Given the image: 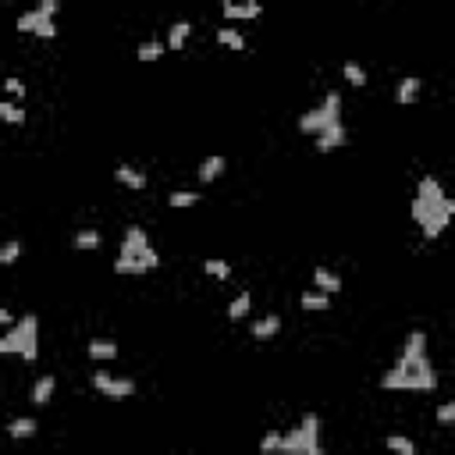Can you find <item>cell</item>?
Returning <instances> with one entry per match:
<instances>
[{
  "mask_svg": "<svg viewBox=\"0 0 455 455\" xmlns=\"http://www.w3.org/2000/svg\"><path fill=\"white\" fill-rule=\"evenodd\" d=\"M85 356L89 359H97V363H104V359H117V342H110V338H93L85 345Z\"/></svg>",
  "mask_w": 455,
  "mask_h": 455,
  "instance_id": "18",
  "label": "cell"
},
{
  "mask_svg": "<svg viewBox=\"0 0 455 455\" xmlns=\"http://www.w3.org/2000/svg\"><path fill=\"white\" fill-rule=\"evenodd\" d=\"M214 36H217V43H221V47H231V50H246V36H242L238 28H231V25H221Z\"/></svg>",
  "mask_w": 455,
  "mask_h": 455,
  "instance_id": "25",
  "label": "cell"
},
{
  "mask_svg": "<svg viewBox=\"0 0 455 455\" xmlns=\"http://www.w3.org/2000/svg\"><path fill=\"white\" fill-rule=\"evenodd\" d=\"M384 445H388L391 455H416V445H413V438H406V434H388Z\"/></svg>",
  "mask_w": 455,
  "mask_h": 455,
  "instance_id": "27",
  "label": "cell"
},
{
  "mask_svg": "<svg viewBox=\"0 0 455 455\" xmlns=\"http://www.w3.org/2000/svg\"><path fill=\"white\" fill-rule=\"evenodd\" d=\"M4 93H8V97H15V100H22V97L28 93V85H25L22 78H15V75H11V78H4Z\"/></svg>",
  "mask_w": 455,
  "mask_h": 455,
  "instance_id": "32",
  "label": "cell"
},
{
  "mask_svg": "<svg viewBox=\"0 0 455 455\" xmlns=\"http://www.w3.org/2000/svg\"><path fill=\"white\" fill-rule=\"evenodd\" d=\"M455 217V199L445 192V185L438 181V174H423L416 181V196H413V221L420 224L423 238L434 242L445 235V228Z\"/></svg>",
  "mask_w": 455,
  "mask_h": 455,
  "instance_id": "2",
  "label": "cell"
},
{
  "mask_svg": "<svg viewBox=\"0 0 455 455\" xmlns=\"http://www.w3.org/2000/svg\"><path fill=\"white\" fill-rule=\"evenodd\" d=\"M313 288L324 295H338L342 292V274H335L331 267H313Z\"/></svg>",
  "mask_w": 455,
  "mask_h": 455,
  "instance_id": "11",
  "label": "cell"
},
{
  "mask_svg": "<svg viewBox=\"0 0 455 455\" xmlns=\"http://www.w3.org/2000/svg\"><path fill=\"white\" fill-rule=\"evenodd\" d=\"M345 139H349V129H345V121H342V125H335V129H327L324 135H317L313 149H317V154H331V149L345 146Z\"/></svg>",
  "mask_w": 455,
  "mask_h": 455,
  "instance_id": "13",
  "label": "cell"
},
{
  "mask_svg": "<svg viewBox=\"0 0 455 455\" xmlns=\"http://www.w3.org/2000/svg\"><path fill=\"white\" fill-rule=\"evenodd\" d=\"M157 267H160V256H157L154 246H149L146 228L129 224L125 238H121L117 260H114V270L117 274H129V278H139V274H149V270H157Z\"/></svg>",
  "mask_w": 455,
  "mask_h": 455,
  "instance_id": "3",
  "label": "cell"
},
{
  "mask_svg": "<svg viewBox=\"0 0 455 455\" xmlns=\"http://www.w3.org/2000/svg\"><path fill=\"white\" fill-rule=\"evenodd\" d=\"M0 324H8V327H15V317H11V310H0Z\"/></svg>",
  "mask_w": 455,
  "mask_h": 455,
  "instance_id": "35",
  "label": "cell"
},
{
  "mask_svg": "<svg viewBox=\"0 0 455 455\" xmlns=\"http://www.w3.org/2000/svg\"><path fill=\"white\" fill-rule=\"evenodd\" d=\"M18 33H33V36H40V40H57V22L53 18H47L40 8H33V11H25V15H18Z\"/></svg>",
  "mask_w": 455,
  "mask_h": 455,
  "instance_id": "8",
  "label": "cell"
},
{
  "mask_svg": "<svg viewBox=\"0 0 455 455\" xmlns=\"http://www.w3.org/2000/svg\"><path fill=\"white\" fill-rule=\"evenodd\" d=\"M189 36H192V22H185V18H178V22H171V28H167V50H185V43H189Z\"/></svg>",
  "mask_w": 455,
  "mask_h": 455,
  "instance_id": "16",
  "label": "cell"
},
{
  "mask_svg": "<svg viewBox=\"0 0 455 455\" xmlns=\"http://www.w3.org/2000/svg\"><path fill=\"white\" fill-rule=\"evenodd\" d=\"M0 117H4L8 125H22V121H25V110H22L18 104H11V100H0Z\"/></svg>",
  "mask_w": 455,
  "mask_h": 455,
  "instance_id": "30",
  "label": "cell"
},
{
  "mask_svg": "<svg viewBox=\"0 0 455 455\" xmlns=\"http://www.w3.org/2000/svg\"><path fill=\"white\" fill-rule=\"evenodd\" d=\"M0 352H4V356H22L25 363H36L40 359V317L25 313L15 327H8L4 338H0Z\"/></svg>",
  "mask_w": 455,
  "mask_h": 455,
  "instance_id": "4",
  "label": "cell"
},
{
  "mask_svg": "<svg viewBox=\"0 0 455 455\" xmlns=\"http://www.w3.org/2000/svg\"><path fill=\"white\" fill-rule=\"evenodd\" d=\"M40 11H43L47 18H53V15L60 11V4H57V0H40Z\"/></svg>",
  "mask_w": 455,
  "mask_h": 455,
  "instance_id": "34",
  "label": "cell"
},
{
  "mask_svg": "<svg viewBox=\"0 0 455 455\" xmlns=\"http://www.w3.org/2000/svg\"><path fill=\"white\" fill-rule=\"evenodd\" d=\"M36 431H40V420H36V416H15V420L8 423V434H11L15 441L36 438Z\"/></svg>",
  "mask_w": 455,
  "mask_h": 455,
  "instance_id": "17",
  "label": "cell"
},
{
  "mask_svg": "<svg viewBox=\"0 0 455 455\" xmlns=\"http://www.w3.org/2000/svg\"><path fill=\"white\" fill-rule=\"evenodd\" d=\"M53 391H57V377H53V374H43V377L36 381V388H33V406H47V402L53 399Z\"/></svg>",
  "mask_w": 455,
  "mask_h": 455,
  "instance_id": "21",
  "label": "cell"
},
{
  "mask_svg": "<svg viewBox=\"0 0 455 455\" xmlns=\"http://www.w3.org/2000/svg\"><path fill=\"white\" fill-rule=\"evenodd\" d=\"M18 256H22V242H18V238L4 242V249H0V263H4V267H11Z\"/></svg>",
  "mask_w": 455,
  "mask_h": 455,
  "instance_id": "31",
  "label": "cell"
},
{
  "mask_svg": "<svg viewBox=\"0 0 455 455\" xmlns=\"http://www.w3.org/2000/svg\"><path fill=\"white\" fill-rule=\"evenodd\" d=\"M221 11H224V18H246V22H253V18L263 15V4H256V0H246V4H238V0H224Z\"/></svg>",
  "mask_w": 455,
  "mask_h": 455,
  "instance_id": "12",
  "label": "cell"
},
{
  "mask_svg": "<svg viewBox=\"0 0 455 455\" xmlns=\"http://www.w3.org/2000/svg\"><path fill=\"white\" fill-rule=\"evenodd\" d=\"M260 455H281V431H267L260 438Z\"/></svg>",
  "mask_w": 455,
  "mask_h": 455,
  "instance_id": "29",
  "label": "cell"
},
{
  "mask_svg": "<svg viewBox=\"0 0 455 455\" xmlns=\"http://www.w3.org/2000/svg\"><path fill=\"white\" fill-rule=\"evenodd\" d=\"M278 331H281V317H278V313H263V317H256V320L249 324V335H253L256 342L274 338Z\"/></svg>",
  "mask_w": 455,
  "mask_h": 455,
  "instance_id": "10",
  "label": "cell"
},
{
  "mask_svg": "<svg viewBox=\"0 0 455 455\" xmlns=\"http://www.w3.org/2000/svg\"><path fill=\"white\" fill-rule=\"evenodd\" d=\"M114 178H117L125 189H135V192L146 189V171H139V167H132V164H117V167H114Z\"/></svg>",
  "mask_w": 455,
  "mask_h": 455,
  "instance_id": "15",
  "label": "cell"
},
{
  "mask_svg": "<svg viewBox=\"0 0 455 455\" xmlns=\"http://www.w3.org/2000/svg\"><path fill=\"white\" fill-rule=\"evenodd\" d=\"M253 313V295L249 292H238L231 302H228V320H242Z\"/></svg>",
  "mask_w": 455,
  "mask_h": 455,
  "instance_id": "22",
  "label": "cell"
},
{
  "mask_svg": "<svg viewBox=\"0 0 455 455\" xmlns=\"http://www.w3.org/2000/svg\"><path fill=\"white\" fill-rule=\"evenodd\" d=\"M93 388L104 399H114V402H125V399L135 395V381L132 377H114L110 370H93Z\"/></svg>",
  "mask_w": 455,
  "mask_h": 455,
  "instance_id": "7",
  "label": "cell"
},
{
  "mask_svg": "<svg viewBox=\"0 0 455 455\" xmlns=\"http://www.w3.org/2000/svg\"><path fill=\"white\" fill-rule=\"evenodd\" d=\"M299 306L306 310V313H324V310H331V295L310 288V292H302V295H299Z\"/></svg>",
  "mask_w": 455,
  "mask_h": 455,
  "instance_id": "19",
  "label": "cell"
},
{
  "mask_svg": "<svg viewBox=\"0 0 455 455\" xmlns=\"http://www.w3.org/2000/svg\"><path fill=\"white\" fill-rule=\"evenodd\" d=\"M104 246V235L97 231V228H82L78 235H75V249L78 253H85V249H100Z\"/></svg>",
  "mask_w": 455,
  "mask_h": 455,
  "instance_id": "26",
  "label": "cell"
},
{
  "mask_svg": "<svg viewBox=\"0 0 455 455\" xmlns=\"http://www.w3.org/2000/svg\"><path fill=\"white\" fill-rule=\"evenodd\" d=\"M434 416H438V423H441V427H452V423H455V402H441Z\"/></svg>",
  "mask_w": 455,
  "mask_h": 455,
  "instance_id": "33",
  "label": "cell"
},
{
  "mask_svg": "<svg viewBox=\"0 0 455 455\" xmlns=\"http://www.w3.org/2000/svg\"><path fill=\"white\" fill-rule=\"evenodd\" d=\"M224 167H228V157L214 154V157H206V160L196 167V178L203 181V185H210V181H217V178L224 174Z\"/></svg>",
  "mask_w": 455,
  "mask_h": 455,
  "instance_id": "14",
  "label": "cell"
},
{
  "mask_svg": "<svg viewBox=\"0 0 455 455\" xmlns=\"http://www.w3.org/2000/svg\"><path fill=\"white\" fill-rule=\"evenodd\" d=\"M342 75H345V82H349V85H356V89H363V85L370 82L367 68H363L359 60H345V65H342Z\"/></svg>",
  "mask_w": 455,
  "mask_h": 455,
  "instance_id": "23",
  "label": "cell"
},
{
  "mask_svg": "<svg viewBox=\"0 0 455 455\" xmlns=\"http://www.w3.org/2000/svg\"><path fill=\"white\" fill-rule=\"evenodd\" d=\"M381 388L384 391H420V395L438 391V370L427 356V331L416 327L406 335L395 367L384 370V377H381Z\"/></svg>",
  "mask_w": 455,
  "mask_h": 455,
  "instance_id": "1",
  "label": "cell"
},
{
  "mask_svg": "<svg viewBox=\"0 0 455 455\" xmlns=\"http://www.w3.org/2000/svg\"><path fill=\"white\" fill-rule=\"evenodd\" d=\"M335 125H342V93H338V89H331L320 107H310L306 114L299 117V132L302 135H324L327 129H335Z\"/></svg>",
  "mask_w": 455,
  "mask_h": 455,
  "instance_id": "6",
  "label": "cell"
},
{
  "mask_svg": "<svg viewBox=\"0 0 455 455\" xmlns=\"http://www.w3.org/2000/svg\"><path fill=\"white\" fill-rule=\"evenodd\" d=\"M199 203V192H192V189H174V192H167V206L171 210H189V206H196Z\"/></svg>",
  "mask_w": 455,
  "mask_h": 455,
  "instance_id": "24",
  "label": "cell"
},
{
  "mask_svg": "<svg viewBox=\"0 0 455 455\" xmlns=\"http://www.w3.org/2000/svg\"><path fill=\"white\" fill-rule=\"evenodd\" d=\"M420 93H423V82H420L416 75H406V78H399V85H395V104H399V107H413V104L420 100Z\"/></svg>",
  "mask_w": 455,
  "mask_h": 455,
  "instance_id": "9",
  "label": "cell"
},
{
  "mask_svg": "<svg viewBox=\"0 0 455 455\" xmlns=\"http://www.w3.org/2000/svg\"><path fill=\"white\" fill-rule=\"evenodd\" d=\"M164 53H167V43H164V40H142V43L135 47V57H139V60H146V65L160 60Z\"/></svg>",
  "mask_w": 455,
  "mask_h": 455,
  "instance_id": "20",
  "label": "cell"
},
{
  "mask_svg": "<svg viewBox=\"0 0 455 455\" xmlns=\"http://www.w3.org/2000/svg\"><path fill=\"white\" fill-rule=\"evenodd\" d=\"M203 270H206L210 278H217V281H228V278H231V263L221 260V256H210V260L203 263Z\"/></svg>",
  "mask_w": 455,
  "mask_h": 455,
  "instance_id": "28",
  "label": "cell"
},
{
  "mask_svg": "<svg viewBox=\"0 0 455 455\" xmlns=\"http://www.w3.org/2000/svg\"><path fill=\"white\" fill-rule=\"evenodd\" d=\"M281 455H324L320 445V416L313 409H306L299 416L295 427H288L281 434Z\"/></svg>",
  "mask_w": 455,
  "mask_h": 455,
  "instance_id": "5",
  "label": "cell"
}]
</instances>
